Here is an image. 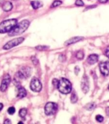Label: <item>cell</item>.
Wrapping results in <instances>:
<instances>
[{
    "mask_svg": "<svg viewBox=\"0 0 109 124\" xmlns=\"http://www.w3.org/2000/svg\"><path fill=\"white\" fill-rule=\"evenodd\" d=\"M30 25V21L28 20L25 19L21 21L19 23H17L14 28L10 32H8V36H15L23 33L26 31Z\"/></svg>",
    "mask_w": 109,
    "mask_h": 124,
    "instance_id": "cell-1",
    "label": "cell"
},
{
    "mask_svg": "<svg viewBox=\"0 0 109 124\" xmlns=\"http://www.w3.org/2000/svg\"><path fill=\"white\" fill-rule=\"evenodd\" d=\"M17 24V20L16 19H10L2 21L0 23V33L9 32L14 28Z\"/></svg>",
    "mask_w": 109,
    "mask_h": 124,
    "instance_id": "cell-2",
    "label": "cell"
},
{
    "mask_svg": "<svg viewBox=\"0 0 109 124\" xmlns=\"http://www.w3.org/2000/svg\"><path fill=\"white\" fill-rule=\"evenodd\" d=\"M58 89L60 93L67 94L71 93L72 89V85L71 82L67 79L65 78H61L58 81Z\"/></svg>",
    "mask_w": 109,
    "mask_h": 124,
    "instance_id": "cell-3",
    "label": "cell"
},
{
    "mask_svg": "<svg viewBox=\"0 0 109 124\" xmlns=\"http://www.w3.org/2000/svg\"><path fill=\"white\" fill-rule=\"evenodd\" d=\"M25 40V38H23V37H21V38H14L12 40L9 41L8 42H7L3 46V48L5 49V50H8V49H10V48H13L14 46H17L19 45V44H21Z\"/></svg>",
    "mask_w": 109,
    "mask_h": 124,
    "instance_id": "cell-4",
    "label": "cell"
},
{
    "mask_svg": "<svg viewBox=\"0 0 109 124\" xmlns=\"http://www.w3.org/2000/svg\"><path fill=\"white\" fill-rule=\"evenodd\" d=\"M58 107L57 105L55 103L53 102H48L47 103L44 107V111L46 115H53L55 114V112L57 110Z\"/></svg>",
    "mask_w": 109,
    "mask_h": 124,
    "instance_id": "cell-5",
    "label": "cell"
},
{
    "mask_svg": "<svg viewBox=\"0 0 109 124\" xmlns=\"http://www.w3.org/2000/svg\"><path fill=\"white\" fill-rule=\"evenodd\" d=\"M30 88L33 91L38 93L42 89V83L37 78H33L30 83Z\"/></svg>",
    "mask_w": 109,
    "mask_h": 124,
    "instance_id": "cell-6",
    "label": "cell"
},
{
    "mask_svg": "<svg viewBox=\"0 0 109 124\" xmlns=\"http://www.w3.org/2000/svg\"><path fill=\"white\" fill-rule=\"evenodd\" d=\"M10 81H11V78L9 74H6L4 76L1 83V85H0V91L1 92H5L6 91L8 85L10 83Z\"/></svg>",
    "mask_w": 109,
    "mask_h": 124,
    "instance_id": "cell-7",
    "label": "cell"
},
{
    "mask_svg": "<svg viewBox=\"0 0 109 124\" xmlns=\"http://www.w3.org/2000/svg\"><path fill=\"white\" fill-rule=\"evenodd\" d=\"M31 74V69L28 67L21 68L17 72V76L21 79H25L28 78Z\"/></svg>",
    "mask_w": 109,
    "mask_h": 124,
    "instance_id": "cell-8",
    "label": "cell"
},
{
    "mask_svg": "<svg viewBox=\"0 0 109 124\" xmlns=\"http://www.w3.org/2000/svg\"><path fill=\"white\" fill-rule=\"evenodd\" d=\"M81 88L82 90L85 94H86L89 91V78L87 76L86 74H84L82 77V82H81Z\"/></svg>",
    "mask_w": 109,
    "mask_h": 124,
    "instance_id": "cell-9",
    "label": "cell"
},
{
    "mask_svg": "<svg viewBox=\"0 0 109 124\" xmlns=\"http://www.w3.org/2000/svg\"><path fill=\"white\" fill-rule=\"evenodd\" d=\"M100 71L104 76L109 74V62H101L99 65Z\"/></svg>",
    "mask_w": 109,
    "mask_h": 124,
    "instance_id": "cell-10",
    "label": "cell"
},
{
    "mask_svg": "<svg viewBox=\"0 0 109 124\" xmlns=\"http://www.w3.org/2000/svg\"><path fill=\"white\" fill-rule=\"evenodd\" d=\"M83 38V37H73V38H71L67 40L65 42V45H70L71 44H74V43H76L82 40Z\"/></svg>",
    "mask_w": 109,
    "mask_h": 124,
    "instance_id": "cell-11",
    "label": "cell"
},
{
    "mask_svg": "<svg viewBox=\"0 0 109 124\" xmlns=\"http://www.w3.org/2000/svg\"><path fill=\"white\" fill-rule=\"evenodd\" d=\"M98 56L97 54H90V56H89L87 58V62L90 65H93V64L96 63V62H98Z\"/></svg>",
    "mask_w": 109,
    "mask_h": 124,
    "instance_id": "cell-12",
    "label": "cell"
},
{
    "mask_svg": "<svg viewBox=\"0 0 109 124\" xmlns=\"http://www.w3.org/2000/svg\"><path fill=\"white\" fill-rule=\"evenodd\" d=\"M26 89L24 87H19L18 91H17V98H25L26 96Z\"/></svg>",
    "mask_w": 109,
    "mask_h": 124,
    "instance_id": "cell-13",
    "label": "cell"
},
{
    "mask_svg": "<svg viewBox=\"0 0 109 124\" xmlns=\"http://www.w3.org/2000/svg\"><path fill=\"white\" fill-rule=\"evenodd\" d=\"M12 8H13V5L11 2L10 1H6L3 5V10L5 12L10 11L12 9Z\"/></svg>",
    "mask_w": 109,
    "mask_h": 124,
    "instance_id": "cell-14",
    "label": "cell"
},
{
    "mask_svg": "<svg viewBox=\"0 0 109 124\" xmlns=\"http://www.w3.org/2000/svg\"><path fill=\"white\" fill-rule=\"evenodd\" d=\"M31 5L34 9H38L39 8L42 7L43 4L40 1H31Z\"/></svg>",
    "mask_w": 109,
    "mask_h": 124,
    "instance_id": "cell-15",
    "label": "cell"
},
{
    "mask_svg": "<svg viewBox=\"0 0 109 124\" xmlns=\"http://www.w3.org/2000/svg\"><path fill=\"white\" fill-rule=\"evenodd\" d=\"M76 57L78 60H82L83 58H84V53H83V51L82 50L78 51L76 54Z\"/></svg>",
    "mask_w": 109,
    "mask_h": 124,
    "instance_id": "cell-16",
    "label": "cell"
},
{
    "mask_svg": "<svg viewBox=\"0 0 109 124\" xmlns=\"http://www.w3.org/2000/svg\"><path fill=\"white\" fill-rule=\"evenodd\" d=\"M19 114L20 117H21V118H25L27 114V109L26 108H21V110H19Z\"/></svg>",
    "mask_w": 109,
    "mask_h": 124,
    "instance_id": "cell-17",
    "label": "cell"
},
{
    "mask_svg": "<svg viewBox=\"0 0 109 124\" xmlns=\"http://www.w3.org/2000/svg\"><path fill=\"white\" fill-rule=\"evenodd\" d=\"M77 101H78V96H77V94H76L75 93H73L71 96V103H75L77 102Z\"/></svg>",
    "mask_w": 109,
    "mask_h": 124,
    "instance_id": "cell-18",
    "label": "cell"
},
{
    "mask_svg": "<svg viewBox=\"0 0 109 124\" xmlns=\"http://www.w3.org/2000/svg\"><path fill=\"white\" fill-rule=\"evenodd\" d=\"M62 3V2L61 1H60V0H56L55 1L52 3V5H51V8H54V7H57L58 6L60 5Z\"/></svg>",
    "mask_w": 109,
    "mask_h": 124,
    "instance_id": "cell-19",
    "label": "cell"
},
{
    "mask_svg": "<svg viewBox=\"0 0 109 124\" xmlns=\"http://www.w3.org/2000/svg\"><path fill=\"white\" fill-rule=\"evenodd\" d=\"M35 48L38 50H46L49 48V46H44V45H38V46H37Z\"/></svg>",
    "mask_w": 109,
    "mask_h": 124,
    "instance_id": "cell-20",
    "label": "cell"
},
{
    "mask_svg": "<svg viewBox=\"0 0 109 124\" xmlns=\"http://www.w3.org/2000/svg\"><path fill=\"white\" fill-rule=\"evenodd\" d=\"M8 114H10V115H12L15 113V108L13 107H10L9 108H8Z\"/></svg>",
    "mask_w": 109,
    "mask_h": 124,
    "instance_id": "cell-21",
    "label": "cell"
},
{
    "mask_svg": "<svg viewBox=\"0 0 109 124\" xmlns=\"http://www.w3.org/2000/svg\"><path fill=\"white\" fill-rule=\"evenodd\" d=\"M75 5L77 6H78V7H82V6L84 5V3L82 0H77L75 2Z\"/></svg>",
    "mask_w": 109,
    "mask_h": 124,
    "instance_id": "cell-22",
    "label": "cell"
},
{
    "mask_svg": "<svg viewBox=\"0 0 109 124\" xmlns=\"http://www.w3.org/2000/svg\"><path fill=\"white\" fill-rule=\"evenodd\" d=\"M96 120L98 121V122H102L104 120V118L102 115H97L96 116Z\"/></svg>",
    "mask_w": 109,
    "mask_h": 124,
    "instance_id": "cell-23",
    "label": "cell"
},
{
    "mask_svg": "<svg viewBox=\"0 0 109 124\" xmlns=\"http://www.w3.org/2000/svg\"><path fill=\"white\" fill-rule=\"evenodd\" d=\"M32 61L33 63L35 64V65H37V64L38 63V60L37 59L35 56H33V57H32Z\"/></svg>",
    "mask_w": 109,
    "mask_h": 124,
    "instance_id": "cell-24",
    "label": "cell"
},
{
    "mask_svg": "<svg viewBox=\"0 0 109 124\" xmlns=\"http://www.w3.org/2000/svg\"><path fill=\"white\" fill-rule=\"evenodd\" d=\"M94 104H89L88 105H87V109H89V110H92V108H94Z\"/></svg>",
    "mask_w": 109,
    "mask_h": 124,
    "instance_id": "cell-25",
    "label": "cell"
},
{
    "mask_svg": "<svg viewBox=\"0 0 109 124\" xmlns=\"http://www.w3.org/2000/svg\"><path fill=\"white\" fill-rule=\"evenodd\" d=\"M105 55L109 58V46H107V48H106L105 50Z\"/></svg>",
    "mask_w": 109,
    "mask_h": 124,
    "instance_id": "cell-26",
    "label": "cell"
},
{
    "mask_svg": "<svg viewBox=\"0 0 109 124\" xmlns=\"http://www.w3.org/2000/svg\"><path fill=\"white\" fill-rule=\"evenodd\" d=\"M3 124H12V122L9 119H6V120H5Z\"/></svg>",
    "mask_w": 109,
    "mask_h": 124,
    "instance_id": "cell-27",
    "label": "cell"
},
{
    "mask_svg": "<svg viewBox=\"0 0 109 124\" xmlns=\"http://www.w3.org/2000/svg\"><path fill=\"white\" fill-rule=\"evenodd\" d=\"M108 1H109V0H98V1L100 2V3H107Z\"/></svg>",
    "mask_w": 109,
    "mask_h": 124,
    "instance_id": "cell-28",
    "label": "cell"
},
{
    "mask_svg": "<svg viewBox=\"0 0 109 124\" xmlns=\"http://www.w3.org/2000/svg\"><path fill=\"white\" fill-rule=\"evenodd\" d=\"M106 113L107 114V116H109V107H107L106 108Z\"/></svg>",
    "mask_w": 109,
    "mask_h": 124,
    "instance_id": "cell-29",
    "label": "cell"
},
{
    "mask_svg": "<svg viewBox=\"0 0 109 124\" xmlns=\"http://www.w3.org/2000/svg\"><path fill=\"white\" fill-rule=\"evenodd\" d=\"M3 108V105L1 103H0V111L2 110V108Z\"/></svg>",
    "mask_w": 109,
    "mask_h": 124,
    "instance_id": "cell-30",
    "label": "cell"
},
{
    "mask_svg": "<svg viewBox=\"0 0 109 124\" xmlns=\"http://www.w3.org/2000/svg\"><path fill=\"white\" fill-rule=\"evenodd\" d=\"M96 5H94V6H91V7H96ZM89 8H90V7H87V9H89Z\"/></svg>",
    "mask_w": 109,
    "mask_h": 124,
    "instance_id": "cell-31",
    "label": "cell"
},
{
    "mask_svg": "<svg viewBox=\"0 0 109 124\" xmlns=\"http://www.w3.org/2000/svg\"><path fill=\"white\" fill-rule=\"evenodd\" d=\"M23 124V123L22 122H19V123H18V124Z\"/></svg>",
    "mask_w": 109,
    "mask_h": 124,
    "instance_id": "cell-32",
    "label": "cell"
},
{
    "mask_svg": "<svg viewBox=\"0 0 109 124\" xmlns=\"http://www.w3.org/2000/svg\"><path fill=\"white\" fill-rule=\"evenodd\" d=\"M108 88H109V87H108Z\"/></svg>",
    "mask_w": 109,
    "mask_h": 124,
    "instance_id": "cell-33",
    "label": "cell"
}]
</instances>
